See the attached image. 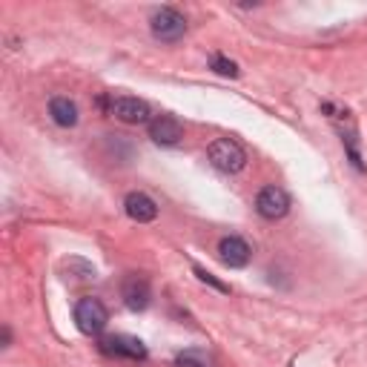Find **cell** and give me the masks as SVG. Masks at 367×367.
<instances>
[{"instance_id": "1", "label": "cell", "mask_w": 367, "mask_h": 367, "mask_svg": "<svg viewBox=\"0 0 367 367\" xmlns=\"http://www.w3.org/2000/svg\"><path fill=\"white\" fill-rule=\"evenodd\" d=\"M207 158L218 172H227V175H235V172H241L244 167H247V153H244V147L238 141H232V138L212 141L210 150H207Z\"/></svg>"}, {"instance_id": "2", "label": "cell", "mask_w": 367, "mask_h": 367, "mask_svg": "<svg viewBox=\"0 0 367 367\" xmlns=\"http://www.w3.org/2000/svg\"><path fill=\"white\" fill-rule=\"evenodd\" d=\"M150 29H153V38H155V41H161V43H175V41H181V38L187 35V21H184L181 12L164 6V9L153 12Z\"/></svg>"}, {"instance_id": "3", "label": "cell", "mask_w": 367, "mask_h": 367, "mask_svg": "<svg viewBox=\"0 0 367 367\" xmlns=\"http://www.w3.org/2000/svg\"><path fill=\"white\" fill-rule=\"evenodd\" d=\"M75 324L81 333L86 336H98L103 333V327L109 324V310L100 299H81L75 304Z\"/></svg>"}, {"instance_id": "4", "label": "cell", "mask_w": 367, "mask_h": 367, "mask_svg": "<svg viewBox=\"0 0 367 367\" xmlns=\"http://www.w3.org/2000/svg\"><path fill=\"white\" fill-rule=\"evenodd\" d=\"M109 115H115L124 124H150V106L133 95H115L109 98Z\"/></svg>"}, {"instance_id": "5", "label": "cell", "mask_w": 367, "mask_h": 367, "mask_svg": "<svg viewBox=\"0 0 367 367\" xmlns=\"http://www.w3.org/2000/svg\"><path fill=\"white\" fill-rule=\"evenodd\" d=\"M100 350L106 356H115V358H130V361H144L147 358V344L135 336H109L100 341Z\"/></svg>"}, {"instance_id": "6", "label": "cell", "mask_w": 367, "mask_h": 367, "mask_svg": "<svg viewBox=\"0 0 367 367\" xmlns=\"http://www.w3.org/2000/svg\"><path fill=\"white\" fill-rule=\"evenodd\" d=\"M256 210L262 218L267 221H279L290 212V195L281 190V187H264L256 198Z\"/></svg>"}, {"instance_id": "7", "label": "cell", "mask_w": 367, "mask_h": 367, "mask_svg": "<svg viewBox=\"0 0 367 367\" xmlns=\"http://www.w3.org/2000/svg\"><path fill=\"white\" fill-rule=\"evenodd\" d=\"M250 256H253L250 244L244 241L241 235H224V238L218 241V259H221L227 267H232V270L247 267V264H250Z\"/></svg>"}, {"instance_id": "8", "label": "cell", "mask_w": 367, "mask_h": 367, "mask_svg": "<svg viewBox=\"0 0 367 367\" xmlns=\"http://www.w3.org/2000/svg\"><path fill=\"white\" fill-rule=\"evenodd\" d=\"M150 138L158 147H175V144H181V138H184L181 120L172 118V115H155L150 120Z\"/></svg>"}, {"instance_id": "9", "label": "cell", "mask_w": 367, "mask_h": 367, "mask_svg": "<svg viewBox=\"0 0 367 367\" xmlns=\"http://www.w3.org/2000/svg\"><path fill=\"white\" fill-rule=\"evenodd\" d=\"M120 299H124V304L133 310V313H144L153 301V290H150V281L144 276H130L124 281V287H120Z\"/></svg>"}, {"instance_id": "10", "label": "cell", "mask_w": 367, "mask_h": 367, "mask_svg": "<svg viewBox=\"0 0 367 367\" xmlns=\"http://www.w3.org/2000/svg\"><path fill=\"white\" fill-rule=\"evenodd\" d=\"M124 210H127V215H130L133 221H138V224H150V221L158 218V204H155L147 192H130V195L124 198Z\"/></svg>"}, {"instance_id": "11", "label": "cell", "mask_w": 367, "mask_h": 367, "mask_svg": "<svg viewBox=\"0 0 367 367\" xmlns=\"http://www.w3.org/2000/svg\"><path fill=\"white\" fill-rule=\"evenodd\" d=\"M49 115H52L55 124L63 127V130H69V127L78 124V106H75V100H69L63 95H58V98L49 100Z\"/></svg>"}, {"instance_id": "12", "label": "cell", "mask_w": 367, "mask_h": 367, "mask_svg": "<svg viewBox=\"0 0 367 367\" xmlns=\"http://www.w3.org/2000/svg\"><path fill=\"white\" fill-rule=\"evenodd\" d=\"M175 367H212V356L207 350L190 347V350L175 356Z\"/></svg>"}, {"instance_id": "13", "label": "cell", "mask_w": 367, "mask_h": 367, "mask_svg": "<svg viewBox=\"0 0 367 367\" xmlns=\"http://www.w3.org/2000/svg\"><path fill=\"white\" fill-rule=\"evenodd\" d=\"M212 69L218 75H224V78H238V63L229 61V58H224V55H215L212 58Z\"/></svg>"}, {"instance_id": "14", "label": "cell", "mask_w": 367, "mask_h": 367, "mask_svg": "<svg viewBox=\"0 0 367 367\" xmlns=\"http://www.w3.org/2000/svg\"><path fill=\"white\" fill-rule=\"evenodd\" d=\"M195 276H198V281H204V284H210V287H215L218 293H229V287L227 284H221L215 276H210L207 270H201V267H195Z\"/></svg>"}]
</instances>
